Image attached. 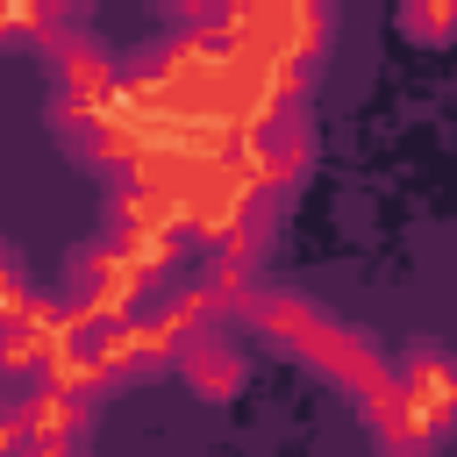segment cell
<instances>
[{"mask_svg":"<svg viewBox=\"0 0 457 457\" xmlns=\"http://www.w3.org/2000/svg\"><path fill=\"white\" fill-rule=\"evenodd\" d=\"M236 328H250L257 343H271V350L300 357L307 371H321L328 386H343L357 407H364V400H378V393L393 386V357H386V343H371L364 328L336 321L321 300H307V293H293V286H264Z\"/></svg>","mask_w":457,"mask_h":457,"instance_id":"1","label":"cell"},{"mask_svg":"<svg viewBox=\"0 0 457 457\" xmlns=\"http://www.w3.org/2000/svg\"><path fill=\"white\" fill-rule=\"evenodd\" d=\"M36 293H43V286L29 278V264H21V257H14L7 243H0V328H7V321H21Z\"/></svg>","mask_w":457,"mask_h":457,"instance_id":"9","label":"cell"},{"mask_svg":"<svg viewBox=\"0 0 457 457\" xmlns=\"http://www.w3.org/2000/svg\"><path fill=\"white\" fill-rule=\"evenodd\" d=\"M14 457H79V450H57V443H14Z\"/></svg>","mask_w":457,"mask_h":457,"instance_id":"11","label":"cell"},{"mask_svg":"<svg viewBox=\"0 0 457 457\" xmlns=\"http://www.w3.org/2000/svg\"><path fill=\"white\" fill-rule=\"evenodd\" d=\"M450 29H457V14L450 7H400V36H414V43H450Z\"/></svg>","mask_w":457,"mask_h":457,"instance_id":"10","label":"cell"},{"mask_svg":"<svg viewBox=\"0 0 457 457\" xmlns=\"http://www.w3.org/2000/svg\"><path fill=\"white\" fill-rule=\"evenodd\" d=\"M93 421H100V400L79 393V386H43V378H36L29 393H14V428H21V443L79 450Z\"/></svg>","mask_w":457,"mask_h":457,"instance_id":"5","label":"cell"},{"mask_svg":"<svg viewBox=\"0 0 457 457\" xmlns=\"http://www.w3.org/2000/svg\"><path fill=\"white\" fill-rule=\"evenodd\" d=\"M64 321H71V314H64V300L36 293V300H29V314L0 328V393H29V386L43 378V364H50L57 336H64Z\"/></svg>","mask_w":457,"mask_h":457,"instance_id":"6","label":"cell"},{"mask_svg":"<svg viewBox=\"0 0 457 457\" xmlns=\"http://www.w3.org/2000/svg\"><path fill=\"white\" fill-rule=\"evenodd\" d=\"M393 386H400V400L428 421V436L450 443V421H457V364H450V350H443L436 336H414V343L393 357Z\"/></svg>","mask_w":457,"mask_h":457,"instance_id":"4","label":"cell"},{"mask_svg":"<svg viewBox=\"0 0 457 457\" xmlns=\"http://www.w3.org/2000/svg\"><path fill=\"white\" fill-rule=\"evenodd\" d=\"M171 371H179V386H186L193 400H207V407H228V400L243 393V378H250L236 328H207V336H193V343L171 357Z\"/></svg>","mask_w":457,"mask_h":457,"instance_id":"7","label":"cell"},{"mask_svg":"<svg viewBox=\"0 0 457 457\" xmlns=\"http://www.w3.org/2000/svg\"><path fill=\"white\" fill-rule=\"evenodd\" d=\"M164 293V278H150V271H136L129 257H114L100 236L93 243H79L71 257H64V314H86V321H129L136 307H150Z\"/></svg>","mask_w":457,"mask_h":457,"instance_id":"2","label":"cell"},{"mask_svg":"<svg viewBox=\"0 0 457 457\" xmlns=\"http://www.w3.org/2000/svg\"><path fill=\"white\" fill-rule=\"evenodd\" d=\"M43 71H50V107H86V114L121 107V64L86 29H57L43 43Z\"/></svg>","mask_w":457,"mask_h":457,"instance_id":"3","label":"cell"},{"mask_svg":"<svg viewBox=\"0 0 457 457\" xmlns=\"http://www.w3.org/2000/svg\"><path fill=\"white\" fill-rule=\"evenodd\" d=\"M57 29H71L64 7H14V0H0V50H43Z\"/></svg>","mask_w":457,"mask_h":457,"instance_id":"8","label":"cell"}]
</instances>
